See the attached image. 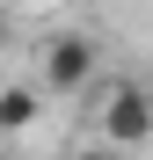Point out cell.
I'll return each instance as SVG.
<instances>
[{
    "label": "cell",
    "mask_w": 153,
    "mask_h": 160,
    "mask_svg": "<svg viewBox=\"0 0 153 160\" xmlns=\"http://www.w3.org/2000/svg\"><path fill=\"white\" fill-rule=\"evenodd\" d=\"M37 88L51 95V102H73V95H95L102 88V44L88 37V29H51L44 44H37Z\"/></svg>",
    "instance_id": "obj_1"
},
{
    "label": "cell",
    "mask_w": 153,
    "mask_h": 160,
    "mask_svg": "<svg viewBox=\"0 0 153 160\" xmlns=\"http://www.w3.org/2000/svg\"><path fill=\"white\" fill-rule=\"evenodd\" d=\"M95 138L102 146H124V153H139L153 146V88L146 80H102L95 88Z\"/></svg>",
    "instance_id": "obj_2"
},
{
    "label": "cell",
    "mask_w": 153,
    "mask_h": 160,
    "mask_svg": "<svg viewBox=\"0 0 153 160\" xmlns=\"http://www.w3.org/2000/svg\"><path fill=\"white\" fill-rule=\"evenodd\" d=\"M44 88L37 80H8L0 88V138H22V131H37V117H44Z\"/></svg>",
    "instance_id": "obj_3"
},
{
    "label": "cell",
    "mask_w": 153,
    "mask_h": 160,
    "mask_svg": "<svg viewBox=\"0 0 153 160\" xmlns=\"http://www.w3.org/2000/svg\"><path fill=\"white\" fill-rule=\"evenodd\" d=\"M66 160H124V146H102V138H88V146H73Z\"/></svg>",
    "instance_id": "obj_4"
},
{
    "label": "cell",
    "mask_w": 153,
    "mask_h": 160,
    "mask_svg": "<svg viewBox=\"0 0 153 160\" xmlns=\"http://www.w3.org/2000/svg\"><path fill=\"white\" fill-rule=\"evenodd\" d=\"M0 37H8V0H0Z\"/></svg>",
    "instance_id": "obj_5"
},
{
    "label": "cell",
    "mask_w": 153,
    "mask_h": 160,
    "mask_svg": "<svg viewBox=\"0 0 153 160\" xmlns=\"http://www.w3.org/2000/svg\"><path fill=\"white\" fill-rule=\"evenodd\" d=\"M0 146H8V138H0Z\"/></svg>",
    "instance_id": "obj_6"
}]
</instances>
